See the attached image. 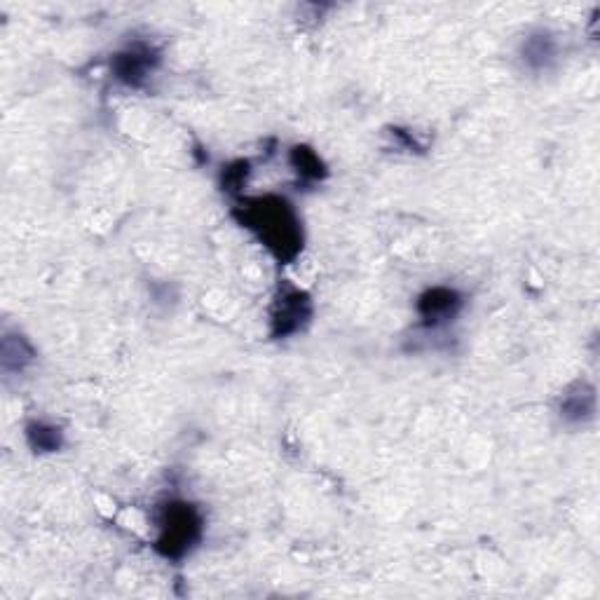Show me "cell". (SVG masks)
<instances>
[{
  "instance_id": "obj_1",
  "label": "cell",
  "mask_w": 600,
  "mask_h": 600,
  "mask_svg": "<svg viewBox=\"0 0 600 600\" xmlns=\"http://www.w3.org/2000/svg\"><path fill=\"white\" fill-rule=\"evenodd\" d=\"M197 530V518L188 507L169 509V521L165 523V533H162L160 544H167V554H183L193 542V533Z\"/></svg>"
}]
</instances>
